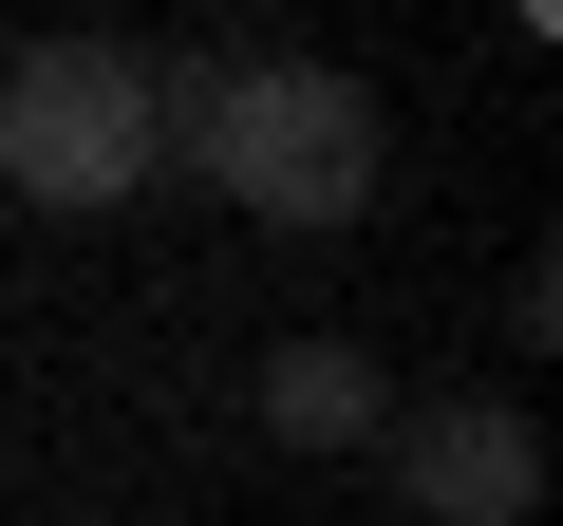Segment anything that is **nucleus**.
<instances>
[{"mask_svg":"<svg viewBox=\"0 0 563 526\" xmlns=\"http://www.w3.org/2000/svg\"><path fill=\"white\" fill-rule=\"evenodd\" d=\"M151 132L244 226H357L376 207V95L339 57H169L151 76Z\"/></svg>","mask_w":563,"mask_h":526,"instance_id":"obj_1","label":"nucleus"},{"mask_svg":"<svg viewBox=\"0 0 563 526\" xmlns=\"http://www.w3.org/2000/svg\"><path fill=\"white\" fill-rule=\"evenodd\" d=\"M169 169V132H151V57L132 39H38V57H0V188L20 207H132Z\"/></svg>","mask_w":563,"mask_h":526,"instance_id":"obj_2","label":"nucleus"},{"mask_svg":"<svg viewBox=\"0 0 563 526\" xmlns=\"http://www.w3.org/2000/svg\"><path fill=\"white\" fill-rule=\"evenodd\" d=\"M376 451H395L413 526H526V507H544V432H526V395H413Z\"/></svg>","mask_w":563,"mask_h":526,"instance_id":"obj_3","label":"nucleus"},{"mask_svg":"<svg viewBox=\"0 0 563 526\" xmlns=\"http://www.w3.org/2000/svg\"><path fill=\"white\" fill-rule=\"evenodd\" d=\"M263 432H282V451H376V432H395V376H376L357 339H282V358H263Z\"/></svg>","mask_w":563,"mask_h":526,"instance_id":"obj_4","label":"nucleus"}]
</instances>
